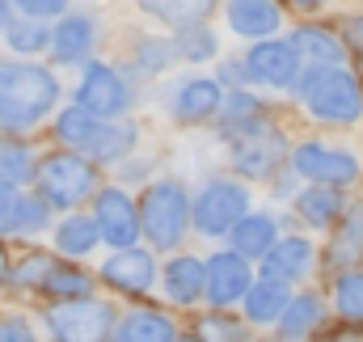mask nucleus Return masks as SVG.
<instances>
[{"label": "nucleus", "mask_w": 363, "mask_h": 342, "mask_svg": "<svg viewBox=\"0 0 363 342\" xmlns=\"http://www.w3.org/2000/svg\"><path fill=\"white\" fill-rule=\"evenodd\" d=\"M60 97V85L47 68L0 64V127H34Z\"/></svg>", "instance_id": "1"}, {"label": "nucleus", "mask_w": 363, "mask_h": 342, "mask_svg": "<svg viewBox=\"0 0 363 342\" xmlns=\"http://www.w3.org/2000/svg\"><path fill=\"white\" fill-rule=\"evenodd\" d=\"M296 93L308 106V114L321 118V123L347 127V123H359L363 118V85L347 68H321V64H313V68L300 72Z\"/></svg>", "instance_id": "2"}, {"label": "nucleus", "mask_w": 363, "mask_h": 342, "mask_svg": "<svg viewBox=\"0 0 363 342\" xmlns=\"http://www.w3.org/2000/svg\"><path fill=\"white\" fill-rule=\"evenodd\" d=\"M60 140L81 148V153H89L93 161H118L131 148L135 131L131 127H110L97 114H89L85 106H72V110L60 114Z\"/></svg>", "instance_id": "3"}, {"label": "nucleus", "mask_w": 363, "mask_h": 342, "mask_svg": "<svg viewBox=\"0 0 363 342\" xmlns=\"http://www.w3.org/2000/svg\"><path fill=\"white\" fill-rule=\"evenodd\" d=\"M186 220H190V199L178 182H157L148 194H144V207H140V224L148 233L152 246L169 250L178 246L182 233H186Z\"/></svg>", "instance_id": "4"}, {"label": "nucleus", "mask_w": 363, "mask_h": 342, "mask_svg": "<svg viewBox=\"0 0 363 342\" xmlns=\"http://www.w3.org/2000/svg\"><path fill=\"white\" fill-rule=\"evenodd\" d=\"M228 140H233V165L245 177H271L279 170V161H283V153H287L283 136L274 131L271 123H262V118L228 131Z\"/></svg>", "instance_id": "5"}, {"label": "nucleus", "mask_w": 363, "mask_h": 342, "mask_svg": "<svg viewBox=\"0 0 363 342\" xmlns=\"http://www.w3.org/2000/svg\"><path fill=\"white\" fill-rule=\"evenodd\" d=\"M47 326H51L55 342H101L110 338L114 309L101 304V300H81V304L64 300L47 313Z\"/></svg>", "instance_id": "6"}, {"label": "nucleus", "mask_w": 363, "mask_h": 342, "mask_svg": "<svg viewBox=\"0 0 363 342\" xmlns=\"http://www.w3.org/2000/svg\"><path fill=\"white\" fill-rule=\"evenodd\" d=\"M250 211V194L245 186L237 182H207L194 199V224L199 233L207 237H220V233H233V224Z\"/></svg>", "instance_id": "7"}, {"label": "nucleus", "mask_w": 363, "mask_h": 342, "mask_svg": "<svg viewBox=\"0 0 363 342\" xmlns=\"http://www.w3.org/2000/svg\"><path fill=\"white\" fill-rule=\"evenodd\" d=\"M38 190H43V199L55 203V207H72V203H81V199L93 190L89 161H85V157H72V153H55V157H47L43 170H38Z\"/></svg>", "instance_id": "8"}, {"label": "nucleus", "mask_w": 363, "mask_h": 342, "mask_svg": "<svg viewBox=\"0 0 363 342\" xmlns=\"http://www.w3.org/2000/svg\"><path fill=\"white\" fill-rule=\"evenodd\" d=\"M291 170L321 186H347L359 177V161L347 148H325V144H300L291 153Z\"/></svg>", "instance_id": "9"}, {"label": "nucleus", "mask_w": 363, "mask_h": 342, "mask_svg": "<svg viewBox=\"0 0 363 342\" xmlns=\"http://www.w3.org/2000/svg\"><path fill=\"white\" fill-rule=\"evenodd\" d=\"M250 77L262 81L271 89H291L300 81V51L291 43H274V38H262L254 51H250Z\"/></svg>", "instance_id": "10"}, {"label": "nucleus", "mask_w": 363, "mask_h": 342, "mask_svg": "<svg viewBox=\"0 0 363 342\" xmlns=\"http://www.w3.org/2000/svg\"><path fill=\"white\" fill-rule=\"evenodd\" d=\"M77 101H81L89 114H97V118H114V114H123V110L131 106V93H127V85L118 81L114 68L93 64L89 72H85V81H81Z\"/></svg>", "instance_id": "11"}, {"label": "nucleus", "mask_w": 363, "mask_h": 342, "mask_svg": "<svg viewBox=\"0 0 363 342\" xmlns=\"http://www.w3.org/2000/svg\"><path fill=\"white\" fill-rule=\"evenodd\" d=\"M97 233H101V241H110L118 250L135 246L140 216H135V207H131V199L123 190H101L97 194Z\"/></svg>", "instance_id": "12"}, {"label": "nucleus", "mask_w": 363, "mask_h": 342, "mask_svg": "<svg viewBox=\"0 0 363 342\" xmlns=\"http://www.w3.org/2000/svg\"><path fill=\"white\" fill-rule=\"evenodd\" d=\"M250 292V262L245 254H216L207 262V296L216 304H233Z\"/></svg>", "instance_id": "13"}, {"label": "nucleus", "mask_w": 363, "mask_h": 342, "mask_svg": "<svg viewBox=\"0 0 363 342\" xmlns=\"http://www.w3.org/2000/svg\"><path fill=\"white\" fill-rule=\"evenodd\" d=\"M262 262H267V266H262L267 279L296 283V279H304V275L313 270V241H308V237H283V241L271 246V254L262 258Z\"/></svg>", "instance_id": "14"}, {"label": "nucleus", "mask_w": 363, "mask_h": 342, "mask_svg": "<svg viewBox=\"0 0 363 342\" xmlns=\"http://www.w3.org/2000/svg\"><path fill=\"white\" fill-rule=\"evenodd\" d=\"M101 275H106V283L118 287V292H148L152 279H157V266H152L148 254H140V250L127 246L123 254H114L106 266H101Z\"/></svg>", "instance_id": "15"}, {"label": "nucleus", "mask_w": 363, "mask_h": 342, "mask_svg": "<svg viewBox=\"0 0 363 342\" xmlns=\"http://www.w3.org/2000/svg\"><path fill=\"white\" fill-rule=\"evenodd\" d=\"M296 211H300L304 224H313V228H330V224L342 220L347 199L338 194V186H321V182H313L308 190L296 194Z\"/></svg>", "instance_id": "16"}, {"label": "nucleus", "mask_w": 363, "mask_h": 342, "mask_svg": "<svg viewBox=\"0 0 363 342\" xmlns=\"http://www.w3.org/2000/svg\"><path fill=\"white\" fill-rule=\"evenodd\" d=\"M291 47L300 51V60L321 64V68H342V60H347L342 38L330 34V30H321V26H300V30L291 34Z\"/></svg>", "instance_id": "17"}, {"label": "nucleus", "mask_w": 363, "mask_h": 342, "mask_svg": "<svg viewBox=\"0 0 363 342\" xmlns=\"http://www.w3.org/2000/svg\"><path fill=\"white\" fill-rule=\"evenodd\" d=\"M228 26L241 38H267L279 30V4L274 0H233L228 4Z\"/></svg>", "instance_id": "18"}, {"label": "nucleus", "mask_w": 363, "mask_h": 342, "mask_svg": "<svg viewBox=\"0 0 363 342\" xmlns=\"http://www.w3.org/2000/svg\"><path fill=\"white\" fill-rule=\"evenodd\" d=\"M287 300H291L287 283L262 275V279H258V283H250V292H245V317H250V321H258V326H271V321L283 317Z\"/></svg>", "instance_id": "19"}, {"label": "nucleus", "mask_w": 363, "mask_h": 342, "mask_svg": "<svg viewBox=\"0 0 363 342\" xmlns=\"http://www.w3.org/2000/svg\"><path fill=\"white\" fill-rule=\"evenodd\" d=\"M165 292L178 300V304H190L207 292V266L199 258H174L165 266Z\"/></svg>", "instance_id": "20"}, {"label": "nucleus", "mask_w": 363, "mask_h": 342, "mask_svg": "<svg viewBox=\"0 0 363 342\" xmlns=\"http://www.w3.org/2000/svg\"><path fill=\"white\" fill-rule=\"evenodd\" d=\"M93 38H97V30H93L89 17H64V21L51 30V47H55V55H60L64 64L85 60L89 47H93Z\"/></svg>", "instance_id": "21"}, {"label": "nucleus", "mask_w": 363, "mask_h": 342, "mask_svg": "<svg viewBox=\"0 0 363 342\" xmlns=\"http://www.w3.org/2000/svg\"><path fill=\"white\" fill-rule=\"evenodd\" d=\"M274 241H279V233H274L271 216H241L233 224V246H237V254H245V258H267Z\"/></svg>", "instance_id": "22"}, {"label": "nucleus", "mask_w": 363, "mask_h": 342, "mask_svg": "<svg viewBox=\"0 0 363 342\" xmlns=\"http://www.w3.org/2000/svg\"><path fill=\"white\" fill-rule=\"evenodd\" d=\"M174 321L165 313H131L118 330H114V342H174Z\"/></svg>", "instance_id": "23"}, {"label": "nucleus", "mask_w": 363, "mask_h": 342, "mask_svg": "<svg viewBox=\"0 0 363 342\" xmlns=\"http://www.w3.org/2000/svg\"><path fill=\"white\" fill-rule=\"evenodd\" d=\"M220 85L216 81H190V85H182L178 93V118L186 123H199V118H211L216 110H220Z\"/></svg>", "instance_id": "24"}, {"label": "nucleus", "mask_w": 363, "mask_h": 342, "mask_svg": "<svg viewBox=\"0 0 363 342\" xmlns=\"http://www.w3.org/2000/svg\"><path fill=\"white\" fill-rule=\"evenodd\" d=\"M317 321H321V300L317 296H291L283 317H279V330H283V338H308L317 330Z\"/></svg>", "instance_id": "25"}, {"label": "nucleus", "mask_w": 363, "mask_h": 342, "mask_svg": "<svg viewBox=\"0 0 363 342\" xmlns=\"http://www.w3.org/2000/svg\"><path fill=\"white\" fill-rule=\"evenodd\" d=\"M359 254H363V207H351V211H342V228L334 237L330 262L347 270V262H355Z\"/></svg>", "instance_id": "26"}, {"label": "nucleus", "mask_w": 363, "mask_h": 342, "mask_svg": "<svg viewBox=\"0 0 363 342\" xmlns=\"http://www.w3.org/2000/svg\"><path fill=\"white\" fill-rule=\"evenodd\" d=\"M216 0H140L144 13L161 17V21H174V26H194L211 13Z\"/></svg>", "instance_id": "27"}, {"label": "nucleus", "mask_w": 363, "mask_h": 342, "mask_svg": "<svg viewBox=\"0 0 363 342\" xmlns=\"http://www.w3.org/2000/svg\"><path fill=\"white\" fill-rule=\"evenodd\" d=\"M334 304L347 321H363V270L359 266H347L334 283Z\"/></svg>", "instance_id": "28"}, {"label": "nucleus", "mask_w": 363, "mask_h": 342, "mask_svg": "<svg viewBox=\"0 0 363 342\" xmlns=\"http://www.w3.org/2000/svg\"><path fill=\"white\" fill-rule=\"evenodd\" d=\"M55 241L64 254H89L97 246V220H81V216H68L60 228H55Z\"/></svg>", "instance_id": "29"}, {"label": "nucleus", "mask_w": 363, "mask_h": 342, "mask_svg": "<svg viewBox=\"0 0 363 342\" xmlns=\"http://www.w3.org/2000/svg\"><path fill=\"white\" fill-rule=\"evenodd\" d=\"M43 287L51 292V296H60V300H85L93 292V279L85 270H68V266H55L47 279H43Z\"/></svg>", "instance_id": "30"}, {"label": "nucleus", "mask_w": 363, "mask_h": 342, "mask_svg": "<svg viewBox=\"0 0 363 342\" xmlns=\"http://www.w3.org/2000/svg\"><path fill=\"white\" fill-rule=\"evenodd\" d=\"M30 177V148L0 140V182H26Z\"/></svg>", "instance_id": "31"}, {"label": "nucleus", "mask_w": 363, "mask_h": 342, "mask_svg": "<svg viewBox=\"0 0 363 342\" xmlns=\"http://www.w3.org/2000/svg\"><path fill=\"white\" fill-rule=\"evenodd\" d=\"M220 110H224L228 131H237V127H245V123L262 118V106H258V97H250V93H233L228 101H220Z\"/></svg>", "instance_id": "32"}, {"label": "nucleus", "mask_w": 363, "mask_h": 342, "mask_svg": "<svg viewBox=\"0 0 363 342\" xmlns=\"http://www.w3.org/2000/svg\"><path fill=\"white\" fill-rule=\"evenodd\" d=\"M178 51L186 60H207V55H216V34L203 30V26H182Z\"/></svg>", "instance_id": "33"}, {"label": "nucleus", "mask_w": 363, "mask_h": 342, "mask_svg": "<svg viewBox=\"0 0 363 342\" xmlns=\"http://www.w3.org/2000/svg\"><path fill=\"white\" fill-rule=\"evenodd\" d=\"M47 199H17V216H13V233H38L47 224Z\"/></svg>", "instance_id": "34"}, {"label": "nucleus", "mask_w": 363, "mask_h": 342, "mask_svg": "<svg viewBox=\"0 0 363 342\" xmlns=\"http://www.w3.org/2000/svg\"><path fill=\"white\" fill-rule=\"evenodd\" d=\"M199 338H207V342H241L245 338V330H241L237 321H224V317H203V321H199Z\"/></svg>", "instance_id": "35"}, {"label": "nucleus", "mask_w": 363, "mask_h": 342, "mask_svg": "<svg viewBox=\"0 0 363 342\" xmlns=\"http://www.w3.org/2000/svg\"><path fill=\"white\" fill-rule=\"evenodd\" d=\"M9 43L17 51H43L51 43V30H43V26H9Z\"/></svg>", "instance_id": "36"}, {"label": "nucleus", "mask_w": 363, "mask_h": 342, "mask_svg": "<svg viewBox=\"0 0 363 342\" xmlns=\"http://www.w3.org/2000/svg\"><path fill=\"white\" fill-rule=\"evenodd\" d=\"M51 270H55V262H51L47 254H30L21 266H17V275H13V279H17V283H43Z\"/></svg>", "instance_id": "37"}, {"label": "nucleus", "mask_w": 363, "mask_h": 342, "mask_svg": "<svg viewBox=\"0 0 363 342\" xmlns=\"http://www.w3.org/2000/svg\"><path fill=\"white\" fill-rule=\"evenodd\" d=\"M26 17H55V13H64V4L68 0H13Z\"/></svg>", "instance_id": "38"}, {"label": "nucleus", "mask_w": 363, "mask_h": 342, "mask_svg": "<svg viewBox=\"0 0 363 342\" xmlns=\"http://www.w3.org/2000/svg\"><path fill=\"white\" fill-rule=\"evenodd\" d=\"M13 216H17V190L9 182H0V233L13 228Z\"/></svg>", "instance_id": "39"}, {"label": "nucleus", "mask_w": 363, "mask_h": 342, "mask_svg": "<svg viewBox=\"0 0 363 342\" xmlns=\"http://www.w3.org/2000/svg\"><path fill=\"white\" fill-rule=\"evenodd\" d=\"M0 342H34V338H30V330L21 321H4L0 326Z\"/></svg>", "instance_id": "40"}, {"label": "nucleus", "mask_w": 363, "mask_h": 342, "mask_svg": "<svg viewBox=\"0 0 363 342\" xmlns=\"http://www.w3.org/2000/svg\"><path fill=\"white\" fill-rule=\"evenodd\" d=\"M321 342H363V330H334V334H325Z\"/></svg>", "instance_id": "41"}, {"label": "nucleus", "mask_w": 363, "mask_h": 342, "mask_svg": "<svg viewBox=\"0 0 363 342\" xmlns=\"http://www.w3.org/2000/svg\"><path fill=\"white\" fill-rule=\"evenodd\" d=\"M220 77H224L228 85H237V81H241L245 72H241V64H224V68H220Z\"/></svg>", "instance_id": "42"}, {"label": "nucleus", "mask_w": 363, "mask_h": 342, "mask_svg": "<svg viewBox=\"0 0 363 342\" xmlns=\"http://www.w3.org/2000/svg\"><path fill=\"white\" fill-rule=\"evenodd\" d=\"M291 4H296V9H321L325 0H291Z\"/></svg>", "instance_id": "43"}, {"label": "nucleus", "mask_w": 363, "mask_h": 342, "mask_svg": "<svg viewBox=\"0 0 363 342\" xmlns=\"http://www.w3.org/2000/svg\"><path fill=\"white\" fill-rule=\"evenodd\" d=\"M0 26H9V9H4V0H0Z\"/></svg>", "instance_id": "44"}, {"label": "nucleus", "mask_w": 363, "mask_h": 342, "mask_svg": "<svg viewBox=\"0 0 363 342\" xmlns=\"http://www.w3.org/2000/svg\"><path fill=\"white\" fill-rule=\"evenodd\" d=\"M4 270H9V262H4V250H0V275H4Z\"/></svg>", "instance_id": "45"}, {"label": "nucleus", "mask_w": 363, "mask_h": 342, "mask_svg": "<svg viewBox=\"0 0 363 342\" xmlns=\"http://www.w3.org/2000/svg\"><path fill=\"white\" fill-rule=\"evenodd\" d=\"M178 342H199V338H178Z\"/></svg>", "instance_id": "46"}]
</instances>
